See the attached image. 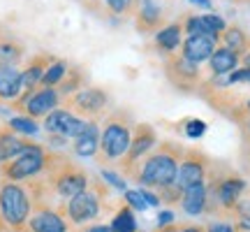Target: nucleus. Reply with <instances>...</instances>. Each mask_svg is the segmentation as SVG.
Returning a JSON list of instances; mask_svg holds the SVG:
<instances>
[{"label":"nucleus","mask_w":250,"mask_h":232,"mask_svg":"<svg viewBox=\"0 0 250 232\" xmlns=\"http://www.w3.org/2000/svg\"><path fill=\"white\" fill-rule=\"evenodd\" d=\"M206 177V165L204 158L199 153H186V158L179 162V174H176V184L174 186L179 188L181 193L190 186H197V184H204Z\"/></svg>","instance_id":"nucleus-7"},{"label":"nucleus","mask_w":250,"mask_h":232,"mask_svg":"<svg viewBox=\"0 0 250 232\" xmlns=\"http://www.w3.org/2000/svg\"><path fill=\"white\" fill-rule=\"evenodd\" d=\"M176 232H206L204 228H197V225H186V228H179Z\"/></svg>","instance_id":"nucleus-39"},{"label":"nucleus","mask_w":250,"mask_h":232,"mask_svg":"<svg viewBox=\"0 0 250 232\" xmlns=\"http://www.w3.org/2000/svg\"><path fill=\"white\" fill-rule=\"evenodd\" d=\"M208 65H211V72L215 77H227L229 72L236 70L239 54H234L232 49H227V46H215L213 56L208 58Z\"/></svg>","instance_id":"nucleus-19"},{"label":"nucleus","mask_w":250,"mask_h":232,"mask_svg":"<svg viewBox=\"0 0 250 232\" xmlns=\"http://www.w3.org/2000/svg\"><path fill=\"white\" fill-rule=\"evenodd\" d=\"M246 109H248V114H250V98H248V102H246Z\"/></svg>","instance_id":"nucleus-43"},{"label":"nucleus","mask_w":250,"mask_h":232,"mask_svg":"<svg viewBox=\"0 0 250 232\" xmlns=\"http://www.w3.org/2000/svg\"><path fill=\"white\" fill-rule=\"evenodd\" d=\"M98 214H100V195L95 190H90V188H86V190L79 193L77 197L67 200V205H65V216H67L74 225L93 221Z\"/></svg>","instance_id":"nucleus-5"},{"label":"nucleus","mask_w":250,"mask_h":232,"mask_svg":"<svg viewBox=\"0 0 250 232\" xmlns=\"http://www.w3.org/2000/svg\"><path fill=\"white\" fill-rule=\"evenodd\" d=\"M204 133H206V123H204V121H199V118H190V121L186 123V135H188V137L199 139Z\"/></svg>","instance_id":"nucleus-29"},{"label":"nucleus","mask_w":250,"mask_h":232,"mask_svg":"<svg viewBox=\"0 0 250 232\" xmlns=\"http://www.w3.org/2000/svg\"><path fill=\"white\" fill-rule=\"evenodd\" d=\"M153 146H155V133H153L151 125H139L137 130H134L132 135V144H130V151H127V156H125V170L132 172L134 162L139 161V158H144L146 153L151 151Z\"/></svg>","instance_id":"nucleus-10"},{"label":"nucleus","mask_w":250,"mask_h":232,"mask_svg":"<svg viewBox=\"0 0 250 232\" xmlns=\"http://www.w3.org/2000/svg\"><path fill=\"white\" fill-rule=\"evenodd\" d=\"M72 105L79 109L81 114H98L107 105V95L100 89H83L72 98Z\"/></svg>","instance_id":"nucleus-17"},{"label":"nucleus","mask_w":250,"mask_h":232,"mask_svg":"<svg viewBox=\"0 0 250 232\" xmlns=\"http://www.w3.org/2000/svg\"><path fill=\"white\" fill-rule=\"evenodd\" d=\"M100 151V130L95 123H88V128L74 139V153L81 158H93Z\"/></svg>","instance_id":"nucleus-20"},{"label":"nucleus","mask_w":250,"mask_h":232,"mask_svg":"<svg viewBox=\"0 0 250 232\" xmlns=\"http://www.w3.org/2000/svg\"><path fill=\"white\" fill-rule=\"evenodd\" d=\"M206 232H234V225L229 223H211L206 228Z\"/></svg>","instance_id":"nucleus-36"},{"label":"nucleus","mask_w":250,"mask_h":232,"mask_svg":"<svg viewBox=\"0 0 250 232\" xmlns=\"http://www.w3.org/2000/svg\"><path fill=\"white\" fill-rule=\"evenodd\" d=\"M44 167H46V153L42 151V146L30 144L19 158H14L12 162H7V165L2 167V174H5L9 181H21V179L37 177Z\"/></svg>","instance_id":"nucleus-4"},{"label":"nucleus","mask_w":250,"mask_h":232,"mask_svg":"<svg viewBox=\"0 0 250 232\" xmlns=\"http://www.w3.org/2000/svg\"><path fill=\"white\" fill-rule=\"evenodd\" d=\"M58 102H61V93H58V89H49V86L35 91V93H30L28 98L21 100V105H23V109H26V114L30 116V118L49 116L51 112H56Z\"/></svg>","instance_id":"nucleus-8"},{"label":"nucleus","mask_w":250,"mask_h":232,"mask_svg":"<svg viewBox=\"0 0 250 232\" xmlns=\"http://www.w3.org/2000/svg\"><path fill=\"white\" fill-rule=\"evenodd\" d=\"M86 232H111V225H93Z\"/></svg>","instance_id":"nucleus-38"},{"label":"nucleus","mask_w":250,"mask_h":232,"mask_svg":"<svg viewBox=\"0 0 250 232\" xmlns=\"http://www.w3.org/2000/svg\"><path fill=\"white\" fill-rule=\"evenodd\" d=\"M46 68H49V65H46V58L44 56H40V58H35L26 70L21 72V77H23V95H21V100L28 98V95L35 91L37 84H42V77H44Z\"/></svg>","instance_id":"nucleus-21"},{"label":"nucleus","mask_w":250,"mask_h":232,"mask_svg":"<svg viewBox=\"0 0 250 232\" xmlns=\"http://www.w3.org/2000/svg\"><path fill=\"white\" fill-rule=\"evenodd\" d=\"M162 232H176V230H174V228H171V230H162Z\"/></svg>","instance_id":"nucleus-44"},{"label":"nucleus","mask_w":250,"mask_h":232,"mask_svg":"<svg viewBox=\"0 0 250 232\" xmlns=\"http://www.w3.org/2000/svg\"><path fill=\"white\" fill-rule=\"evenodd\" d=\"M142 195H144V200H146V205H148V207H158V205H160V197L155 195V193H151L148 188H142Z\"/></svg>","instance_id":"nucleus-35"},{"label":"nucleus","mask_w":250,"mask_h":232,"mask_svg":"<svg viewBox=\"0 0 250 232\" xmlns=\"http://www.w3.org/2000/svg\"><path fill=\"white\" fill-rule=\"evenodd\" d=\"M107 2V7L111 9V12H116V14H123V12H127V9L132 7L134 0H104Z\"/></svg>","instance_id":"nucleus-33"},{"label":"nucleus","mask_w":250,"mask_h":232,"mask_svg":"<svg viewBox=\"0 0 250 232\" xmlns=\"http://www.w3.org/2000/svg\"><path fill=\"white\" fill-rule=\"evenodd\" d=\"M246 130H248V133H250V118H248V121H246Z\"/></svg>","instance_id":"nucleus-42"},{"label":"nucleus","mask_w":250,"mask_h":232,"mask_svg":"<svg viewBox=\"0 0 250 232\" xmlns=\"http://www.w3.org/2000/svg\"><path fill=\"white\" fill-rule=\"evenodd\" d=\"M236 214L241 216L243 221H248L250 223V200H239V205H236Z\"/></svg>","instance_id":"nucleus-34"},{"label":"nucleus","mask_w":250,"mask_h":232,"mask_svg":"<svg viewBox=\"0 0 250 232\" xmlns=\"http://www.w3.org/2000/svg\"><path fill=\"white\" fill-rule=\"evenodd\" d=\"M167 74L171 77V81L176 86H192L197 79H199V70H197L195 63H190L186 56H176L171 58L169 65H167Z\"/></svg>","instance_id":"nucleus-14"},{"label":"nucleus","mask_w":250,"mask_h":232,"mask_svg":"<svg viewBox=\"0 0 250 232\" xmlns=\"http://www.w3.org/2000/svg\"><path fill=\"white\" fill-rule=\"evenodd\" d=\"M246 190V181L239 177H227L215 181L213 193H215V202L223 207V209H236L239 205V197Z\"/></svg>","instance_id":"nucleus-11"},{"label":"nucleus","mask_w":250,"mask_h":232,"mask_svg":"<svg viewBox=\"0 0 250 232\" xmlns=\"http://www.w3.org/2000/svg\"><path fill=\"white\" fill-rule=\"evenodd\" d=\"M125 202L132 207V209H146V200H144L142 190H125Z\"/></svg>","instance_id":"nucleus-30"},{"label":"nucleus","mask_w":250,"mask_h":232,"mask_svg":"<svg viewBox=\"0 0 250 232\" xmlns=\"http://www.w3.org/2000/svg\"><path fill=\"white\" fill-rule=\"evenodd\" d=\"M192 2H195V5H199V7H211V0H192Z\"/></svg>","instance_id":"nucleus-40"},{"label":"nucleus","mask_w":250,"mask_h":232,"mask_svg":"<svg viewBox=\"0 0 250 232\" xmlns=\"http://www.w3.org/2000/svg\"><path fill=\"white\" fill-rule=\"evenodd\" d=\"M9 130H14L17 135H35L40 128H37L35 118H30V116H14L9 121Z\"/></svg>","instance_id":"nucleus-28"},{"label":"nucleus","mask_w":250,"mask_h":232,"mask_svg":"<svg viewBox=\"0 0 250 232\" xmlns=\"http://www.w3.org/2000/svg\"><path fill=\"white\" fill-rule=\"evenodd\" d=\"M181 33H183V28L181 23H171V26H165L162 30H158V35H155V45L160 51H174L176 46L181 45Z\"/></svg>","instance_id":"nucleus-22"},{"label":"nucleus","mask_w":250,"mask_h":232,"mask_svg":"<svg viewBox=\"0 0 250 232\" xmlns=\"http://www.w3.org/2000/svg\"><path fill=\"white\" fill-rule=\"evenodd\" d=\"M206 202H208V188L206 184H197L190 186L181 193V207L188 216H199L206 211Z\"/></svg>","instance_id":"nucleus-16"},{"label":"nucleus","mask_w":250,"mask_h":232,"mask_svg":"<svg viewBox=\"0 0 250 232\" xmlns=\"http://www.w3.org/2000/svg\"><path fill=\"white\" fill-rule=\"evenodd\" d=\"M227 84H248L250 86V68H239L227 74Z\"/></svg>","instance_id":"nucleus-31"},{"label":"nucleus","mask_w":250,"mask_h":232,"mask_svg":"<svg viewBox=\"0 0 250 232\" xmlns=\"http://www.w3.org/2000/svg\"><path fill=\"white\" fill-rule=\"evenodd\" d=\"M86 188H88V177L81 170L72 167V162L65 165L62 172L56 177V193L62 200H72V197H77L79 193H83Z\"/></svg>","instance_id":"nucleus-9"},{"label":"nucleus","mask_w":250,"mask_h":232,"mask_svg":"<svg viewBox=\"0 0 250 232\" xmlns=\"http://www.w3.org/2000/svg\"><path fill=\"white\" fill-rule=\"evenodd\" d=\"M67 74V65L62 61H54L49 63V68H46L44 77H42V84L44 86H49V89H56L58 84H61V79Z\"/></svg>","instance_id":"nucleus-26"},{"label":"nucleus","mask_w":250,"mask_h":232,"mask_svg":"<svg viewBox=\"0 0 250 232\" xmlns=\"http://www.w3.org/2000/svg\"><path fill=\"white\" fill-rule=\"evenodd\" d=\"M130 144H132L130 125L121 121V118H109L102 135H100V156H102V161L114 162L125 158L127 151H130Z\"/></svg>","instance_id":"nucleus-3"},{"label":"nucleus","mask_w":250,"mask_h":232,"mask_svg":"<svg viewBox=\"0 0 250 232\" xmlns=\"http://www.w3.org/2000/svg\"><path fill=\"white\" fill-rule=\"evenodd\" d=\"M171 221H174V214H171V211H162V214L158 216V225H160V228L171 225Z\"/></svg>","instance_id":"nucleus-37"},{"label":"nucleus","mask_w":250,"mask_h":232,"mask_svg":"<svg viewBox=\"0 0 250 232\" xmlns=\"http://www.w3.org/2000/svg\"><path fill=\"white\" fill-rule=\"evenodd\" d=\"M160 14H162V12H160L158 0H142V9H139V17H142V28L158 26Z\"/></svg>","instance_id":"nucleus-24"},{"label":"nucleus","mask_w":250,"mask_h":232,"mask_svg":"<svg viewBox=\"0 0 250 232\" xmlns=\"http://www.w3.org/2000/svg\"><path fill=\"white\" fill-rule=\"evenodd\" d=\"M23 95V77L17 68H0V102H14Z\"/></svg>","instance_id":"nucleus-15"},{"label":"nucleus","mask_w":250,"mask_h":232,"mask_svg":"<svg viewBox=\"0 0 250 232\" xmlns=\"http://www.w3.org/2000/svg\"><path fill=\"white\" fill-rule=\"evenodd\" d=\"M179 149L174 144H165L162 149L153 153L148 161L142 165V170L137 172L134 177L139 184H144V188H169L176 184V174H179Z\"/></svg>","instance_id":"nucleus-1"},{"label":"nucleus","mask_w":250,"mask_h":232,"mask_svg":"<svg viewBox=\"0 0 250 232\" xmlns=\"http://www.w3.org/2000/svg\"><path fill=\"white\" fill-rule=\"evenodd\" d=\"M21 58V46L14 42H2L0 45V68H14Z\"/></svg>","instance_id":"nucleus-27"},{"label":"nucleus","mask_w":250,"mask_h":232,"mask_svg":"<svg viewBox=\"0 0 250 232\" xmlns=\"http://www.w3.org/2000/svg\"><path fill=\"white\" fill-rule=\"evenodd\" d=\"M30 144L21 139L14 130H0V162H12L26 151Z\"/></svg>","instance_id":"nucleus-18"},{"label":"nucleus","mask_w":250,"mask_h":232,"mask_svg":"<svg viewBox=\"0 0 250 232\" xmlns=\"http://www.w3.org/2000/svg\"><path fill=\"white\" fill-rule=\"evenodd\" d=\"M28 230L30 232H65L67 230V223H65V218L58 211L44 207V209H40V211H35V214L30 216Z\"/></svg>","instance_id":"nucleus-13"},{"label":"nucleus","mask_w":250,"mask_h":232,"mask_svg":"<svg viewBox=\"0 0 250 232\" xmlns=\"http://www.w3.org/2000/svg\"><path fill=\"white\" fill-rule=\"evenodd\" d=\"M30 197L17 181H7L0 186V218L2 223L17 232L28 230L30 221Z\"/></svg>","instance_id":"nucleus-2"},{"label":"nucleus","mask_w":250,"mask_h":232,"mask_svg":"<svg viewBox=\"0 0 250 232\" xmlns=\"http://www.w3.org/2000/svg\"><path fill=\"white\" fill-rule=\"evenodd\" d=\"M111 232H137V221H134V214L130 207H123V209L114 216Z\"/></svg>","instance_id":"nucleus-25"},{"label":"nucleus","mask_w":250,"mask_h":232,"mask_svg":"<svg viewBox=\"0 0 250 232\" xmlns=\"http://www.w3.org/2000/svg\"><path fill=\"white\" fill-rule=\"evenodd\" d=\"M243 63H246V68H250V51L246 54V58H243Z\"/></svg>","instance_id":"nucleus-41"},{"label":"nucleus","mask_w":250,"mask_h":232,"mask_svg":"<svg viewBox=\"0 0 250 232\" xmlns=\"http://www.w3.org/2000/svg\"><path fill=\"white\" fill-rule=\"evenodd\" d=\"M88 128L86 121H81L79 116L70 114L65 109H56L44 118V130L49 135H58V137H72L77 139L83 130Z\"/></svg>","instance_id":"nucleus-6"},{"label":"nucleus","mask_w":250,"mask_h":232,"mask_svg":"<svg viewBox=\"0 0 250 232\" xmlns=\"http://www.w3.org/2000/svg\"><path fill=\"white\" fill-rule=\"evenodd\" d=\"M102 179H104V181H107V184H111V186L114 188H118V190H127V186H125V179L123 177H118L116 172H109V170H104L102 172Z\"/></svg>","instance_id":"nucleus-32"},{"label":"nucleus","mask_w":250,"mask_h":232,"mask_svg":"<svg viewBox=\"0 0 250 232\" xmlns=\"http://www.w3.org/2000/svg\"><path fill=\"white\" fill-rule=\"evenodd\" d=\"M223 40H225L223 46L232 49L234 54H246V49H248V37H246L241 28H227Z\"/></svg>","instance_id":"nucleus-23"},{"label":"nucleus","mask_w":250,"mask_h":232,"mask_svg":"<svg viewBox=\"0 0 250 232\" xmlns=\"http://www.w3.org/2000/svg\"><path fill=\"white\" fill-rule=\"evenodd\" d=\"M215 42L218 40H213V37H208V35H188L186 42H183V54L181 56H186L190 63L199 65V63L208 61L213 56Z\"/></svg>","instance_id":"nucleus-12"}]
</instances>
